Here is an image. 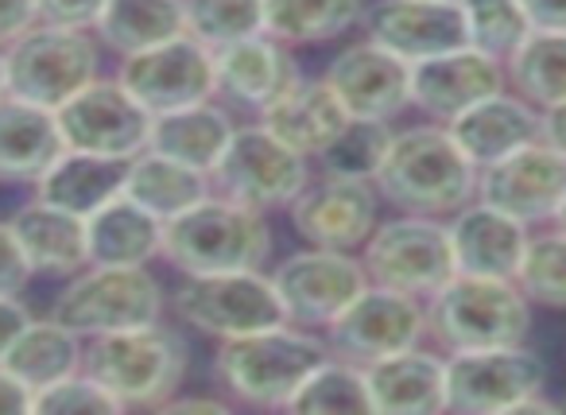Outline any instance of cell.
I'll return each instance as SVG.
<instances>
[{
	"instance_id": "f907efd6",
	"label": "cell",
	"mask_w": 566,
	"mask_h": 415,
	"mask_svg": "<svg viewBox=\"0 0 566 415\" xmlns=\"http://www.w3.org/2000/svg\"><path fill=\"white\" fill-rule=\"evenodd\" d=\"M9 94V90H4V51H0V97Z\"/></svg>"
},
{
	"instance_id": "7bdbcfd3",
	"label": "cell",
	"mask_w": 566,
	"mask_h": 415,
	"mask_svg": "<svg viewBox=\"0 0 566 415\" xmlns=\"http://www.w3.org/2000/svg\"><path fill=\"white\" fill-rule=\"evenodd\" d=\"M32 280V268H28L20 241L12 234L9 221H0V295H20Z\"/></svg>"
},
{
	"instance_id": "60d3db41",
	"label": "cell",
	"mask_w": 566,
	"mask_h": 415,
	"mask_svg": "<svg viewBox=\"0 0 566 415\" xmlns=\"http://www.w3.org/2000/svg\"><path fill=\"white\" fill-rule=\"evenodd\" d=\"M32 412H40V415H113V412H120V404L86 373V369H78V373L63 376V381L35 388Z\"/></svg>"
},
{
	"instance_id": "ab89813d",
	"label": "cell",
	"mask_w": 566,
	"mask_h": 415,
	"mask_svg": "<svg viewBox=\"0 0 566 415\" xmlns=\"http://www.w3.org/2000/svg\"><path fill=\"white\" fill-rule=\"evenodd\" d=\"M187 35L210 51L264 32V0H182Z\"/></svg>"
},
{
	"instance_id": "74e56055",
	"label": "cell",
	"mask_w": 566,
	"mask_h": 415,
	"mask_svg": "<svg viewBox=\"0 0 566 415\" xmlns=\"http://www.w3.org/2000/svg\"><path fill=\"white\" fill-rule=\"evenodd\" d=\"M392 128H396L392 121L349 117V125L315 156V167L323 175L373 183V175H377L380 159H385V152H388V141H392Z\"/></svg>"
},
{
	"instance_id": "44dd1931",
	"label": "cell",
	"mask_w": 566,
	"mask_h": 415,
	"mask_svg": "<svg viewBox=\"0 0 566 415\" xmlns=\"http://www.w3.org/2000/svg\"><path fill=\"white\" fill-rule=\"evenodd\" d=\"M361 28L403 63H423L465 43L458 0H369Z\"/></svg>"
},
{
	"instance_id": "8fae6325",
	"label": "cell",
	"mask_w": 566,
	"mask_h": 415,
	"mask_svg": "<svg viewBox=\"0 0 566 415\" xmlns=\"http://www.w3.org/2000/svg\"><path fill=\"white\" fill-rule=\"evenodd\" d=\"M315 175V164L300 156L295 148L268 133L260 121L237 125L229 148L213 164L210 183L213 195H226L233 203H244L252 210H287L295 203L307 179Z\"/></svg>"
},
{
	"instance_id": "3957f363",
	"label": "cell",
	"mask_w": 566,
	"mask_h": 415,
	"mask_svg": "<svg viewBox=\"0 0 566 415\" xmlns=\"http://www.w3.org/2000/svg\"><path fill=\"white\" fill-rule=\"evenodd\" d=\"M82 369L125 407H167L190 373V342L171 322L90 338Z\"/></svg>"
},
{
	"instance_id": "e0dca14e",
	"label": "cell",
	"mask_w": 566,
	"mask_h": 415,
	"mask_svg": "<svg viewBox=\"0 0 566 415\" xmlns=\"http://www.w3.org/2000/svg\"><path fill=\"white\" fill-rule=\"evenodd\" d=\"M380 210H385V203H380L373 183L318 172L287 206V218H292L295 234L303 237V245L361 252V245L377 229Z\"/></svg>"
},
{
	"instance_id": "f6af8a7d",
	"label": "cell",
	"mask_w": 566,
	"mask_h": 415,
	"mask_svg": "<svg viewBox=\"0 0 566 415\" xmlns=\"http://www.w3.org/2000/svg\"><path fill=\"white\" fill-rule=\"evenodd\" d=\"M28 322H32V314H28V307L17 295H0V357L9 353V345L17 342Z\"/></svg>"
},
{
	"instance_id": "7a4b0ae2",
	"label": "cell",
	"mask_w": 566,
	"mask_h": 415,
	"mask_svg": "<svg viewBox=\"0 0 566 415\" xmlns=\"http://www.w3.org/2000/svg\"><path fill=\"white\" fill-rule=\"evenodd\" d=\"M331 353L318 330L283 322L256 334L218 342L213 353V381L226 392L229 404L264 407V412H287L292 396L300 392L303 376Z\"/></svg>"
},
{
	"instance_id": "681fc988",
	"label": "cell",
	"mask_w": 566,
	"mask_h": 415,
	"mask_svg": "<svg viewBox=\"0 0 566 415\" xmlns=\"http://www.w3.org/2000/svg\"><path fill=\"white\" fill-rule=\"evenodd\" d=\"M551 226H558L566 234V195H563V203H558V210H555V221Z\"/></svg>"
},
{
	"instance_id": "30bf717a",
	"label": "cell",
	"mask_w": 566,
	"mask_h": 415,
	"mask_svg": "<svg viewBox=\"0 0 566 415\" xmlns=\"http://www.w3.org/2000/svg\"><path fill=\"white\" fill-rule=\"evenodd\" d=\"M361 264L369 283L403 291V295L431 299L442 283L454 276V252H450L447 218H423V214H400L380 218L369 241L361 245Z\"/></svg>"
},
{
	"instance_id": "b9f144b4",
	"label": "cell",
	"mask_w": 566,
	"mask_h": 415,
	"mask_svg": "<svg viewBox=\"0 0 566 415\" xmlns=\"http://www.w3.org/2000/svg\"><path fill=\"white\" fill-rule=\"evenodd\" d=\"M102 12H105V0H35V17L43 24H59V28H86V32H94Z\"/></svg>"
},
{
	"instance_id": "d590c367",
	"label": "cell",
	"mask_w": 566,
	"mask_h": 415,
	"mask_svg": "<svg viewBox=\"0 0 566 415\" xmlns=\"http://www.w3.org/2000/svg\"><path fill=\"white\" fill-rule=\"evenodd\" d=\"M287 412L295 415H373L369 388H365V365L326 353L292 396Z\"/></svg>"
},
{
	"instance_id": "ee69618b",
	"label": "cell",
	"mask_w": 566,
	"mask_h": 415,
	"mask_svg": "<svg viewBox=\"0 0 566 415\" xmlns=\"http://www.w3.org/2000/svg\"><path fill=\"white\" fill-rule=\"evenodd\" d=\"M32 24H40L35 0H0V48H9L12 40H20Z\"/></svg>"
},
{
	"instance_id": "277c9868",
	"label": "cell",
	"mask_w": 566,
	"mask_h": 415,
	"mask_svg": "<svg viewBox=\"0 0 566 415\" xmlns=\"http://www.w3.org/2000/svg\"><path fill=\"white\" fill-rule=\"evenodd\" d=\"M275 249L272 221L226 195H206L179 218L164 221L159 260L182 276H218L241 268H264Z\"/></svg>"
},
{
	"instance_id": "1f68e13d",
	"label": "cell",
	"mask_w": 566,
	"mask_h": 415,
	"mask_svg": "<svg viewBox=\"0 0 566 415\" xmlns=\"http://www.w3.org/2000/svg\"><path fill=\"white\" fill-rule=\"evenodd\" d=\"M182 32H187L182 0H105V12L94 24L97 43L117 51L120 59L159 48Z\"/></svg>"
},
{
	"instance_id": "5bb4252c",
	"label": "cell",
	"mask_w": 566,
	"mask_h": 415,
	"mask_svg": "<svg viewBox=\"0 0 566 415\" xmlns=\"http://www.w3.org/2000/svg\"><path fill=\"white\" fill-rule=\"evenodd\" d=\"M331 353L357 365H369L388 353L427 342V303L403 291L369 283L331 326L323 330Z\"/></svg>"
},
{
	"instance_id": "7402d4cb",
	"label": "cell",
	"mask_w": 566,
	"mask_h": 415,
	"mask_svg": "<svg viewBox=\"0 0 566 415\" xmlns=\"http://www.w3.org/2000/svg\"><path fill=\"white\" fill-rule=\"evenodd\" d=\"M373 415H439L447 412V353L434 345L388 353L365 365Z\"/></svg>"
},
{
	"instance_id": "ac0fdd59",
	"label": "cell",
	"mask_w": 566,
	"mask_h": 415,
	"mask_svg": "<svg viewBox=\"0 0 566 415\" xmlns=\"http://www.w3.org/2000/svg\"><path fill=\"white\" fill-rule=\"evenodd\" d=\"M323 82L346 105L349 117L396 125L411 110V63H403L400 55L380 48L369 35L334 51Z\"/></svg>"
},
{
	"instance_id": "484cf974",
	"label": "cell",
	"mask_w": 566,
	"mask_h": 415,
	"mask_svg": "<svg viewBox=\"0 0 566 415\" xmlns=\"http://www.w3.org/2000/svg\"><path fill=\"white\" fill-rule=\"evenodd\" d=\"M12 234L20 241L28 268L32 272H48V276H74L90 264V249H86V218L71 210H59V206L35 203L20 206L9 218Z\"/></svg>"
},
{
	"instance_id": "ba28073f",
	"label": "cell",
	"mask_w": 566,
	"mask_h": 415,
	"mask_svg": "<svg viewBox=\"0 0 566 415\" xmlns=\"http://www.w3.org/2000/svg\"><path fill=\"white\" fill-rule=\"evenodd\" d=\"M167 314V291L148 264H86L59 291L51 319L82 338L148 326Z\"/></svg>"
},
{
	"instance_id": "c3c4849f",
	"label": "cell",
	"mask_w": 566,
	"mask_h": 415,
	"mask_svg": "<svg viewBox=\"0 0 566 415\" xmlns=\"http://www.w3.org/2000/svg\"><path fill=\"white\" fill-rule=\"evenodd\" d=\"M539 136L558 152V156H566V102H558L539 113Z\"/></svg>"
},
{
	"instance_id": "f546056e",
	"label": "cell",
	"mask_w": 566,
	"mask_h": 415,
	"mask_svg": "<svg viewBox=\"0 0 566 415\" xmlns=\"http://www.w3.org/2000/svg\"><path fill=\"white\" fill-rule=\"evenodd\" d=\"M120 195H128L133 203H140L148 214H156L159 221L179 218L182 210H190L195 203H202L206 195H213V183L206 172L179 159L164 156L156 148L136 152L125 164V183Z\"/></svg>"
},
{
	"instance_id": "9a60e30c",
	"label": "cell",
	"mask_w": 566,
	"mask_h": 415,
	"mask_svg": "<svg viewBox=\"0 0 566 415\" xmlns=\"http://www.w3.org/2000/svg\"><path fill=\"white\" fill-rule=\"evenodd\" d=\"M566 195V156H558L543 136L512 148L509 156L478 167L473 198L496 206L509 218L539 229L555 221V210Z\"/></svg>"
},
{
	"instance_id": "d6986e66",
	"label": "cell",
	"mask_w": 566,
	"mask_h": 415,
	"mask_svg": "<svg viewBox=\"0 0 566 415\" xmlns=\"http://www.w3.org/2000/svg\"><path fill=\"white\" fill-rule=\"evenodd\" d=\"M303 79L295 48L280 43L275 35L260 32L249 40L226 43L213 51V97L229 110H244L252 117L268 110Z\"/></svg>"
},
{
	"instance_id": "7dc6e473",
	"label": "cell",
	"mask_w": 566,
	"mask_h": 415,
	"mask_svg": "<svg viewBox=\"0 0 566 415\" xmlns=\"http://www.w3.org/2000/svg\"><path fill=\"white\" fill-rule=\"evenodd\" d=\"M532 28H558L566 32V0H520Z\"/></svg>"
},
{
	"instance_id": "d4e9b609",
	"label": "cell",
	"mask_w": 566,
	"mask_h": 415,
	"mask_svg": "<svg viewBox=\"0 0 566 415\" xmlns=\"http://www.w3.org/2000/svg\"><path fill=\"white\" fill-rule=\"evenodd\" d=\"M252 121H260L268 133L280 136L287 148H295L300 156H307L311 164H315L318 152L349 125V113H346V105L334 97V90L323 82V74H318V79L303 74L287 94L275 97V102Z\"/></svg>"
},
{
	"instance_id": "2e32d148",
	"label": "cell",
	"mask_w": 566,
	"mask_h": 415,
	"mask_svg": "<svg viewBox=\"0 0 566 415\" xmlns=\"http://www.w3.org/2000/svg\"><path fill=\"white\" fill-rule=\"evenodd\" d=\"M117 82L151 113L187 110L213 97V51L195 35H175L159 48L125 55L117 66Z\"/></svg>"
},
{
	"instance_id": "ffe728a7",
	"label": "cell",
	"mask_w": 566,
	"mask_h": 415,
	"mask_svg": "<svg viewBox=\"0 0 566 415\" xmlns=\"http://www.w3.org/2000/svg\"><path fill=\"white\" fill-rule=\"evenodd\" d=\"M504 86H509L504 59L485 55L470 43L447 51V55L411 63V110H419L427 121H439V125L454 121L458 113H465L481 97Z\"/></svg>"
},
{
	"instance_id": "8d00e7d4",
	"label": "cell",
	"mask_w": 566,
	"mask_h": 415,
	"mask_svg": "<svg viewBox=\"0 0 566 415\" xmlns=\"http://www.w3.org/2000/svg\"><path fill=\"white\" fill-rule=\"evenodd\" d=\"M516 283L532 307L566 311V234L558 226H539L527 234Z\"/></svg>"
},
{
	"instance_id": "e575fe53",
	"label": "cell",
	"mask_w": 566,
	"mask_h": 415,
	"mask_svg": "<svg viewBox=\"0 0 566 415\" xmlns=\"http://www.w3.org/2000/svg\"><path fill=\"white\" fill-rule=\"evenodd\" d=\"M509 90L535 110L566 102V32L558 28H532L504 59Z\"/></svg>"
},
{
	"instance_id": "603a6c76",
	"label": "cell",
	"mask_w": 566,
	"mask_h": 415,
	"mask_svg": "<svg viewBox=\"0 0 566 415\" xmlns=\"http://www.w3.org/2000/svg\"><path fill=\"white\" fill-rule=\"evenodd\" d=\"M532 229L524 221L509 218L496 206L470 198L462 210L447 218L450 252H454V272L462 276H496V280H516L520 257Z\"/></svg>"
},
{
	"instance_id": "83f0119b",
	"label": "cell",
	"mask_w": 566,
	"mask_h": 415,
	"mask_svg": "<svg viewBox=\"0 0 566 415\" xmlns=\"http://www.w3.org/2000/svg\"><path fill=\"white\" fill-rule=\"evenodd\" d=\"M90 264H151L164 249V221L128 195H113L86 218Z\"/></svg>"
},
{
	"instance_id": "4fadbf2b",
	"label": "cell",
	"mask_w": 566,
	"mask_h": 415,
	"mask_svg": "<svg viewBox=\"0 0 566 415\" xmlns=\"http://www.w3.org/2000/svg\"><path fill=\"white\" fill-rule=\"evenodd\" d=\"M55 121L66 148L120 159V164L148 148L151 136V113L117 79H102V74L82 86L71 102L59 105Z\"/></svg>"
},
{
	"instance_id": "52a82bcc",
	"label": "cell",
	"mask_w": 566,
	"mask_h": 415,
	"mask_svg": "<svg viewBox=\"0 0 566 415\" xmlns=\"http://www.w3.org/2000/svg\"><path fill=\"white\" fill-rule=\"evenodd\" d=\"M102 71V43L86 28L32 24L4 48V90L9 97L55 113Z\"/></svg>"
},
{
	"instance_id": "4316f807",
	"label": "cell",
	"mask_w": 566,
	"mask_h": 415,
	"mask_svg": "<svg viewBox=\"0 0 566 415\" xmlns=\"http://www.w3.org/2000/svg\"><path fill=\"white\" fill-rule=\"evenodd\" d=\"M237 113L229 110L226 102L210 97V102L187 105V110H171L151 117V136L148 148L164 152V156L179 159V164H190L198 172L210 175L213 164L221 159V152L229 148L237 133Z\"/></svg>"
},
{
	"instance_id": "d6a6232c",
	"label": "cell",
	"mask_w": 566,
	"mask_h": 415,
	"mask_svg": "<svg viewBox=\"0 0 566 415\" xmlns=\"http://www.w3.org/2000/svg\"><path fill=\"white\" fill-rule=\"evenodd\" d=\"M369 0H264V32L287 48H318L361 28Z\"/></svg>"
},
{
	"instance_id": "6da1fadb",
	"label": "cell",
	"mask_w": 566,
	"mask_h": 415,
	"mask_svg": "<svg viewBox=\"0 0 566 415\" xmlns=\"http://www.w3.org/2000/svg\"><path fill=\"white\" fill-rule=\"evenodd\" d=\"M380 203L400 214L450 218L478 190V167L462 156L454 136L439 121L392 128V141L373 175Z\"/></svg>"
},
{
	"instance_id": "f35d334b",
	"label": "cell",
	"mask_w": 566,
	"mask_h": 415,
	"mask_svg": "<svg viewBox=\"0 0 566 415\" xmlns=\"http://www.w3.org/2000/svg\"><path fill=\"white\" fill-rule=\"evenodd\" d=\"M458 12L465 24V43L496 59H509L516 43L532 32V20L520 0H458Z\"/></svg>"
},
{
	"instance_id": "cb8c5ba5",
	"label": "cell",
	"mask_w": 566,
	"mask_h": 415,
	"mask_svg": "<svg viewBox=\"0 0 566 415\" xmlns=\"http://www.w3.org/2000/svg\"><path fill=\"white\" fill-rule=\"evenodd\" d=\"M447 133L454 136V144L473 167H485L539 136V110L504 86L447 121Z\"/></svg>"
},
{
	"instance_id": "836d02e7",
	"label": "cell",
	"mask_w": 566,
	"mask_h": 415,
	"mask_svg": "<svg viewBox=\"0 0 566 415\" xmlns=\"http://www.w3.org/2000/svg\"><path fill=\"white\" fill-rule=\"evenodd\" d=\"M82 357H86L82 334H74V330L63 326L59 319H43V322L32 319L20 330L17 342L9 345V353L0 357V365L35 392V388H43V384H55V381H63V376L78 373Z\"/></svg>"
},
{
	"instance_id": "5b68a950",
	"label": "cell",
	"mask_w": 566,
	"mask_h": 415,
	"mask_svg": "<svg viewBox=\"0 0 566 415\" xmlns=\"http://www.w3.org/2000/svg\"><path fill=\"white\" fill-rule=\"evenodd\" d=\"M535 307L516 280L454 272L427 299V338L442 353L516 345L532 338Z\"/></svg>"
},
{
	"instance_id": "4dcf8cb0",
	"label": "cell",
	"mask_w": 566,
	"mask_h": 415,
	"mask_svg": "<svg viewBox=\"0 0 566 415\" xmlns=\"http://www.w3.org/2000/svg\"><path fill=\"white\" fill-rule=\"evenodd\" d=\"M120 183H125V164L120 159L63 148V156L35 179V187H40L43 203L78 214V218H90L97 206H105L113 195H120Z\"/></svg>"
},
{
	"instance_id": "f1b7e54d",
	"label": "cell",
	"mask_w": 566,
	"mask_h": 415,
	"mask_svg": "<svg viewBox=\"0 0 566 415\" xmlns=\"http://www.w3.org/2000/svg\"><path fill=\"white\" fill-rule=\"evenodd\" d=\"M63 133L51 110L0 97V179L35 183L59 156H63Z\"/></svg>"
},
{
	"instance_id": "bcb514c9",
	"label": "cell",
	"mask_w": 566,
	"mask_h": 415,
	"mask_svg": "<svg viewBox=\"0 0 566 415\" xmlns=\"http://www.w3.org/2000/svg\"><path fill=\"white\" fill-rule=\"evenodd\" d=\"M24 412H32V388L0 365V415H24Z\"/></svg>"
},
{
	"instance_id": "9c48e42d",
	"label": "cell",
	"mask_w": 566,
	"mask_h": 415,
	"mask_svg": "<svg viewBox=\"0 0 566 415\" xmlns=\"http://www.w3.org/2000/svg\"><path fill=\"white\" fill-rule=\"evenodd\" d=\"M167 311L179 326L198 330L213 342H229V338H244L287 322L280 291L264 268L182 276L179 288L167 295Z\"/></svg>"
},
{
	"instance_id": "7c38bea8",
	"label": "cell",
	"mask_w": 566,
	"mask_h": 415,
	"mask_svg": "<svg viewBox=\"0 0 566 415\" xmlns=\"http://www.w3.org/2000/svg\"><path fill=\"white\" fill-rule=\"evenodd\" d=\"M268 276L280 291L287 322L318 330V334L369 288V272L357 252L318 249V245L287 252Z\"/></svg>"
},
{
	"instance_id": "8992f818",
	"label": "cell",
	"mask_w": 566,
	"mask_h": 415,
	"mask_svg": "<svg viewBox=\"0 0 566 415\" xmlns=\"http://www.w3.org/2000/svg\"><path fill=\"white\" fill-rule=\"evenodd\" d=\"M543 388H547V361L527 342L447 353V412H558L551 400H543Z\"/></svg>"
}]
</instances>
